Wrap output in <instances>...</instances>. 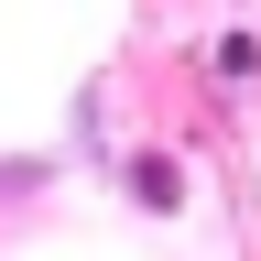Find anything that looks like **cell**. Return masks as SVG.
<instances>
[{
    "instance_id": "cell-1",
    "label": "cell",
    "mask_w": 261,
    "mask_h": 261,
    "mask_svg": "<svg viewBox=\"0 0 261 261\" xmlns=\"http://www.w3.org/2000/svg\"><path fill=\"white\" fill-rule=\"evenodd\" d=\"M130 196H142L152 218H174V207H185V163H174V152H130Z\"/></svg>"
}]
</instances>
